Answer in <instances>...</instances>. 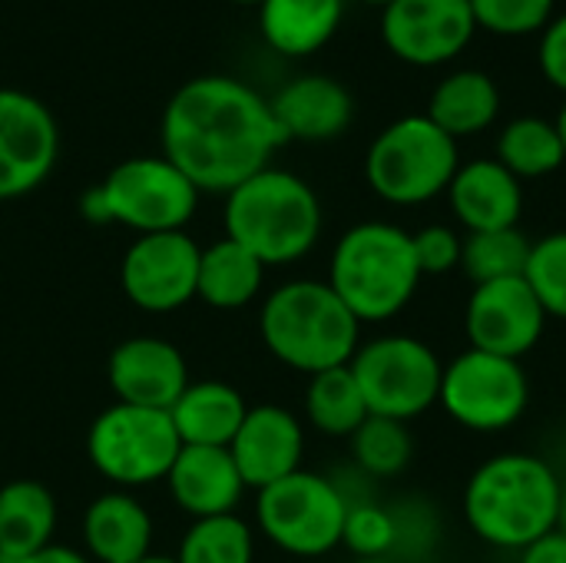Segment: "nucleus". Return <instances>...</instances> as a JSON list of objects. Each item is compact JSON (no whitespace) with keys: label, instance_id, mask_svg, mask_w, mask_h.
Wrapping results in <instances>:
<instances>
[{"label":"nucleus","instance_id":"obj_23","mask_svg":"<svg viewBox=\"0 0 566 563\" xmlns=\"http://www.w3.org/2000/svg\"><path fill=\"white\" fill-rule=\"evenodd\" d=\"M56 498L46 484L20 478L0 488V563H20L53 544Z\"/></svg>","mask_w":566,"mask_h":563},{"label":"nucleus","instance_id":"obj_1","mask_svg":"<svg viewBox=\"0 0 566 563\" xmlns=\"http://www.w3.org/2000/svg\"><path fill=\"white\" fill-rule=\"evenodd\" d=\"M282 143L269 100L235 76H196L172 93L163 113V156L199 192L229 196L269 169Z\"/></svg>","mask_w":566,"mask_h":563},{"label":"nucleus","instance_id":"obj_45","mask_svg":"<svg viewBox=\"0 0 566 563\" xmlns=\"http://www.w3.org/2000/svg\"><path fill=\"white\" fill-rule=\"evenodd\" d=\"M232 3H262V0H232Z\"/></svg>","mask_w":566,"mask_h":563},{"label":"nucleus","instance_id":"obj_27","mask_svg":"<svg viewBox=\"0 0 566 563\" xmlns=\"http://www.w3.org/2000/svg\"><path fill=\"white\" fill-rule=\"evenodd\" d=\"M305 418L325 438H352L365 425L368 405L348 365L328 368L308 378Z\"/></svg>","mask_w":566,"mask_h":563},{"label":"nucleus","instance_id":"obj_15","mask_svg":"<svg viewBox=\"0 0 566 563\" xmlns=\"http://www.w3.org/2000/svg\"><path fill=\"white\" fill-rule=\"evenodd\" d=\"M478 33L468 0H395L385 7L381 37L411 66H441L464 53Z\"/></svg>","mask_w":566,"mask_h":563},{"label":"nucleus","instance_id":"obj_14","mask_svg":"<svg viewBox=\"0 0 566 563\" xmlns=\"http://www.w3.org/2000/svg\"><path fill=\"white\" fill-rule=\"evenodd\" d=\"M56 153L53 113L23 90H0V199L33 192L53 173Z\"/></svg>","mask_w":566,"mask_h":563},{"label":"nucleus","instance_id":"obj_36","mask_svg":"<svg viewBox=\"0 0 566 563\" xmlns=\"http://www.w3.org/2000/svg\"><path fill=\"white\" fill-rule=\"evenodd\" d=\"M415 242V259L421 275H451L461 269V252H464V236L451 226L431 222L418 232H411Z\"/></svg>","mask_w":566,"mask_h":563},{"label":"nucleus","instance_id":"obj_11","mask_svg":"<svg viewBox=\"0 0 566 563\" xmlns=\"http://www.w3.org/2000/svg\"><path fill=\"white\" fill-rule=\"evenodd\" d=\"M96 189L106 206V222H119L139 236L182 232L199 206V189L166 156L126 159Z\"/></svg>","mask_w":566,"mask_h":563},{"label":"nucleus","instance_id":"obj_5","mask_svg":"<svg viewBox=\"0 0 566 563\" xmlns=\"http://www.w3.org/2000/svg\"><path fill=\"white\" fill-rule=\"evenodd\" d=\"M226 239L249 249L265 269L305 259L322 236L315 189L289 169H262L226 196Z\"/></svg>","mask_w":566,"mask_h":563},{"label":"nucleus","instance_id":"obj_28","mask_svg":"<svg viewBox=\"0 0 566 563\" xmlns=\"http://www.w3.org/2000/svg\"><path fill=\"white\" fill-rule=\"evenodd\" d=\"M504 169H511L521 183L544 179L566 163L564 139L554 119L544 116H517L497 136V156Z\"/></svg>","mask_w":566,"mask_h":563},{"label":"nucleus","instance_id":"obj_37","mask_svg":"<svg viewBox=\"0 0 566 563\" xmlns=\"http://www.w3.org/2000/svg\"><path fill=\"white\" fill-rule=\"evenodd\" d=\"M541 70L544 76L566 93V13L554 17L544 27V40H541Z\"/></svg>","mask_w":566,"mask_h":563},{"label":"nucleus","instance_id":"obj_20","mask_svg":"<svg viewBox=\"0 0 566 563\" xmlns=\"http://www.w3.org/2000/svg\"><path fill=\"white\" fill-rule=\"evenodd\" d=\"M269 106L282 136L302 139V143L335 139L352 126V116H355L352 93L338 80L322 76V73H308V76L285 83L269 100Z\"/></svg>","mask_w":566,"mask_h":563},{"label":"nucleus","instance_id":"obj_39","mask_svg":"<svg viewBox=\"0 0 566 563\" xmlns=\"http://www.w3.org/2000/svg\"><path fill=\"white\" fill-rule=\"evenodd\" d=\"M20 563H93L86 554H80V551H73V548H63V544H50V548H43V551H36V554H30L27 561Z\"/></svg>","mask_w":566,"mask_h":563},{"label":"nucleus","instance_id":"obj_3","mask_svg":"<svg viewBox=\"0 0 566 563\" xmlns=\"http://www.w3.org/2000/svg\"><path fill=\"white\" fill-rule=\"evenodd\" d=\"M259 332L272 358L308 378L348 365L361 345V322L318 279H292L269 292Z\"/></svg>","mask_w":566,"mask_h":563},{"label":"nucleus","instance_id":"obj_35","mask_svg":"<svg viewBox=\"0 0 566 563\" xmlns=\"http://www.w3.org/2000/svg\"><path fill=\"white\" fill-rule=\"evenodd\" d=\"M478 30H491L501 37L537 33L554 20L557 0H468Z\"/></svg>","mask_w":566,"mask_h":563},{"label":"nucleus","instance_id":"obj_41","mask_svg":"<svg viewBox=\"0 0 566 563\" xmlns=\"http://www.w3.org/2000/svg\"><path fill=\"white\" fill-rule=\"evenodd\" d=\"M554 123H557V129H560V139H564V149H566V103L560 106V116H557Z\"/></svg>","mask_w":566,"mask_h":563},{"label":"nucleus","instance_id":"obj_30","mask_svg":"<svg viewBox=\"0 0 566 563\" xmlns=\"http://www.w3.org/2000/svg\"><path fill=\"white\" fill-rule=\"evenodd\" d=\"M534 239H527L517 229H494V232H468L464 252H461V272L474 282H501V279H521L531 259Z\"/></svg>","mask_w":566,"mask_h":563},{"label":"nucleus","instance_id":"obj_18","mask_svg":"<svg viewBox=\"0 0 566 563\" xmlns=\"http://www.w3.org/2000/svg\"><path fill=\"white\" fill-rule=\"evenodd\" d=\"M444 196L464 236L517 229L524 216V183L497 159L461 163Z\"/></svg>","mask_w":566,"mask_h":563},{"label":"nucleus","instance_id":"obj_40","mask_svg":"<svg viewBox=\"0 0 566 563\" xmlns=\"http://www.w3.org/2000/svg\"><path fill=\"white\" fill-rule=\"evenodd\" d=\"M557 531L566 534V481H564V494H560V521H557Z\"/></svg>","mask_w":566,"mask_h":563},{"label":"nucleus","instance_id":"obj_24","mask_svg":"<svg viewBox=\"0 0 566 563\" xmlns=\"http://www.w3.org/2000/svg\"><path fill=\"white\" fill-rule=\"evenodd\" d=\"M345 0H262L259 27L265 43L282 56L318 53L342 27Z\"/></svg>","mask_w":566,"mask_h":563},{"label":"nucleus","instance_id":"obj_38","mask_svg":"<svg viewBox=\"0 0 566 563\" xmlns=\"http://www.w3.org/2000/svg\"><path fill=\"white\" fill-rule=\"evenodd\" d=\"M517 563H566V534L564 531L544 534L541 541L527 544L517 554Z\"/></svg>","mask_w":566,"mask_h":563},{"label":"nucleus","instance_id":"obj_26","mask_svg":"<svg viewBox=\"0 0 566 563\" xmlns=\"http://www.w3.org/2000/svg\"><path fill=\"white\" fill-rule=\"evenodd\" d=\"M265 282V265L232 239H219L199 256L196 299L212 309H242L249 305Z\"/></svg>","mask_w":566,"mask_h":563},{"label":"nucleus","instance_id":"obj_17","mask_svg":"<svg viewBox=\"0 0 566 563\" xmlns=\"http://www.w3.org/2000/svg\"><path fill=\"white\" fill-rule=\"evenodd\" d=\"M229 455L245 481V488H269L295 471H302L305 428L282 405H255L245 411L239 435L229 445Z\"/></svg>","mask_w":566,"mask_h":563},{"label":"nucleus","instance_id":"obj_42","mask_svg":"<svg viewBox=\"0 0 566 563\" xmlns=\"http://www.w3.org/2000/svg\"><path fill=\"white\" fill-rule=\"evenodd\" d=\"M352 563H395L391 557H355Z\"/></svg>","mask_w":566,"mask_h":563},{"label":"nucleus","instance_id":"obj_32","mask_svg":"<svg viewBox=\"0 0 566 563\" xmlns=\"http://www.w3.org/2000/svg\"><path fill=\"white\" fill-rule=\"evenodd\" d=\"M524 282L537 295L547 319L566 322V229L534 239Z\"/></svg>","mask_w":566,"mask_h":563},{"label":"nucleus","instance_id":"obj_44","mask_svg":"<svg viewBox=\"0 0 566 563\" xmlns=\"http://www.w3.org/2000/svg\"><path fill=\"white\" fill-rule=\"evenodd\" d=\"M365 3H375V7H388V3H395V0H365Z\"/></svg>","mask_w":566,"mask_h":563},{"label":"nucleus","instance_id":"obj_4","mask_svg":"<svg viewBox=\"0 0 566 563\" xmlns=\"http://www.w3.org/2000/svg\"><path fill=\"white\" fill-rule=\"evenodd\" d=\"M421 279L411 232L395 222L368 219L335 242L325 282L365 325L401 315L415 302Z\"/></svg>","mask_w":566,"mask_h":563},{"label":"nucleus","instance_id":"obj_34","mask_svg":"<svg viewBox=\"0 0 566 563\" xmlns=\"http://www.w3.org/2000/svg\"><path fill=\"white\" fill-rule=\"evenodd\" d=\"M395 514V563H424L431 561V554L441 544V514L434 511V504L428 498H408L405 504L391 508Z\"/></svg>","mask_w":566,"mask_h":563},{"label":"nucleus","instance_id":"obj_9","mask_svg":"<svg viewBox=\"0 0 566 563\" xmlns=\"http://www.w3.org/2000/svg\"><path fill=\"white\" fill-rule=\"evenodd\" d=\"M438 405L474 435L511 431L531 408V378L524 362L464 348L444 365Z\"/></svg>","mask_w":566,"mask_h":563},{"label":"nucleus","instance_id":"obj_29","mask_svg":"<svg viewBox=\"0 0 566 563\" xmlns=\"http://www.w3.org/2000/svg\"><path fill=\"white\" fill-rule=\"evenodd\" d=\"M352 441V461L358 475L371 481H388L408 471L415 458V435L405 421L368 415L365 425L348 438Z\"/></svg>","mask_w":566,"mask_h":563},{"label":"nucleus","instance_id":"obj_7","mask_svg":"<svg viewBox=\"0 0 566 563\" xmlns=\"http://www.w3.org/2000/svg\"><path fill=\"white\" fill-rule=\"evenodd\" d=\"M348 368L365 395L368 415L411 425L438 405L444 362L424 338L401 332L368 338L358 345Z\"/></svg>","mask_w":566,"mask_h":563},{"label":"nucleus","instance_id":"obj_31","mask_svg":"<svg viewBox=\"0 0 566 563\" xmlns=\"http://www.w3.org/2000/svg\"><path fill=\"white\" fill-rule=\"evenodd\" d=\"M255 561V538L249 524L235 514L202 518L196 521L182 544L176 563H252Z\"/></svg>","mask_w":566,"mask_h":563},{"label":"nucleus","instance_id":"obj_2","mask_svg":"<svg viewBox=\"0 0 566 563\" xmlns=\"http://www.w3.org/2000/svg\"><path fill=\"white\" fill-rule=\"evenodd\" d=\"M564 478L557 468L531 451H501L481 461L461 494L468 531L507 554L557 531Z\"/></svg>","mask_w":566,"mask_h":563},{"label":"nucleus","instance_id":"obj_43","mask_svg":"<svg viewBox=\"0 0 566 563\" xmlns=\"http://www.w3.org/2000/svg\"><path fill=\"white\" fill-rule=\"evenodd\" d=\"M139 563H176V557H156V554H149L146 561H139Z\"/></svg>","mask_w":566,"mask_h":563},{"label":"nucleus","instance_id":"obj_13","mask_svg":"<svg viewBox=\"0 0 566 563\" xmlns=\"http://www.w3.org/2000/svg\"><path fill=\"white\" fill-rule=\"evenodd\" d=\"M547 312L531 285L521 279H501L474 285L464 302L468 348L524 362L547 332Z\"/></svg>","mask_w":566,"mask_h":563},{"label":"nucleus","instance_id":"obj_10","mask_svg":"<svg viewBox=\"0 0 566 563\" xmlns=\"http://www.w3.org/2000/svg\"><path fill=\"white\" fill-rule=\"evenodd\" d=\"M182 441L169 411L109 405L96 415L86 435V455L93 468L116 488H146L166 481Z\"/></svg>","mask_w":566,"mask_h":563},{"label":"nucleus","instance_id":"obj_33","mask_svg":"<svg viewBox=\"0 0 566 563\" xmlns=\"http://www.w3.org/2000/svg\"><path fill=\"white\" fill-rule=\"evenodd\" d=\"M395 541H398V531H395L391 508H385L371 498H358L348 504L342 544L355 557H391Z\"/></svg>","mask_w":566,"mask_h":563},{"label":"nucleus","instance_id":"obj_21","mask_svg":"<svg viewBox=\"0 0 566 563\" xmlns=\"http://www.w3.org/2000/svg\"><path fill=\"white\" fill-rule=\"evenodd\" d=\"M83 544L96 563H139L149 557L153 521L126 491L99 494L83 514Z\"/></svg>","mask_w":566,"mask_h":563},{"label":"nucleus","instance_id":"obj_25","mask_svg":"<svg viewBox=\"0 0 566 563\" xmlns=\"http://www.w3.org/2000/svg\"><path fill=\"white\" fill-rule=\"evenodd\" d=\"M501 116V90L484 70H454L431 90L428 119H434L451 139H468Z\"/></svg>","mask_w":566,"mask_h":563},{"label":"nucleus","instance_id":"obj_12","mask_svg":"<svg viewBox=\"0 0 566 563\" xmlns=\"http://www.w3.org/2000/svg\"><path fill=\"white\" fill-rule=\"evenodd\" d=\"M199 256L202 249L186 232L139 236L119 262L123 295L136 309L156 315L182 309L186 302L196 299Z\"/></svg>","mask_w":566,"mask_h":563},{"label":"nucleus","instance_id":"obj_22","mask_svg":"<svg viewBox=\"0 0 566 563\" xmlns=\"http://www.w3.org/2000/svg\"><path fill=\"white\" fill-rule=\"evenodd\" d=\"M245 398L226 382H189L169 408L172 428L186 448H229L245 421Z\"/></svg>","mask_w":566,"mask_h":563},{"label":"nucleus","instance_id":"obj_8","mask_svg":"<svg viewBox=\"0 0 566 563\" xmlns=\"http://www.w3.org/2000/svg\"><path fill=\"white\" fill-rule=\"evenodd\" d=\"M345 514V488L305 468L262 488L255 501L262 534L292 557H325L342 548Z\"/></svg>","mask_w":566,"mask_h":563},{"label":"nucleus","instance_id":"obj_6","mask_svg":"<svg viewBox=\"0 0 566 563\" xmlns=\"http://www.w3.org/2000/svg\"><path fill=\"white\" fill-rule=\"evenodd\" d=\"M461 166L458 139H451L428 113L388 123L365 156V179L388 206H424L448 192Z\"/></svg>","mask_w":566,"mask_h":563},{"label":"nucleus","instance_id":"obj_19","mask_svg":"<svg viewBox=\"0 0 566 563\" xmlns=\"http://www.w3.org/2000/svg\"><path fill=\"white\" fill-rule=\"evenodd\" d=\"M169 494L176 508L196 521L235 514L245 481L229 455V448H179L169 475Z\"/></svg>","mask_w":566,"mask_h":563},{"label":"nucleus","instance_id":"obj_16","mask_svg":"<svg viewBox=\"0 0 566 563\" xmlns=\"http://www.w3.org/2000/svg\"><path fill=\"white\" fill-rule=\"evenodd\" d=\"M106 378L119 405L169 411L189 385V368L172 342L139 335L113 348Z\"/></svg>","mask_w":566,"mask_h":563}]
</instances>
